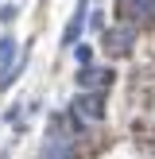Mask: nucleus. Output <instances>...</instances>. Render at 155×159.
<instances>
[{
    "mask_svg": "<svg viewBox=\"0 0 155 159\" xmlns=\"http://www.w3.org/2000/svg\"><path fill=\"white\" fill-rule=\"evenodd\" d=\"M74 116H78V124H97L105 116V97L101 93H82L74 101Z\"/></svg>",
    "mask_w": 155,
    "mask_h": 159,
    "instance_id": "obj_1",
    "label": "nucleus"
},
{
    "mask_svg": "<svg viewBox=\"0 0 155 159\" xmlns=\"http://www.w3.org/2000/svg\"><path fill=\"white\" fill-rule=\"evenodd\" d=\"M39 159H74V140H70V132H51Z\"/></svg>",
    "mask_w": 155,
    "mask_h": 159,
    "instance_id": "obj_2",
    "label": "nucleus"
},
{
    "mask_svg": "<svg viewBox=\"0 0 155 159\" xmlns=\"http://www.w3.org/2000/svg\"><path fill=\"white\" fill-rule=\"evenodd\" d=\"M132 39H136L132 27H116V31L105 35V51H108V54H128V51H132Z\"/></svg>",
    "mask_w": 155,
    "mask_h": 159,
    "instance_id": "obj_3",
    "label": "nucleus"
},
{
    "mask_svg": "<svg viewBox=\"0 0 155 159\" xmlns=\"http://www.w3.org/2000/svg\"><path fill=\"white\" fill-rule=\"evenodd\" d=\"M78 85H82V89H93V85H113V70L89 66V62H85V70L78 74Z\"/></svg>",
    "mask_w": 155,
    "mask_h": 159,
    "instance_id": "obj_4",
    "label": "nucleus"
},
{
    "mask_svg": "<svg viewBox=\"0 0 155 159\" xmlns=\"http://www.w3.org/2000/svg\"><path fill=\"white\" fill-rule=\"evenodd\" d=\"M120 12L128 16L132 23H140V20H151V16H155V0H120Z\"/></svg>",
    "mask_w": 155,
    "mask_h": 159,
    "instance_id": "obj_5",
    "label": "nucleus"
},
{
    "mask_svg": "<svg viewBox=\"0 0 155 159\" xmlns=\"http://www.w3.org/2000/svg\"><path fill=\"white\" fill-rule=\"evenodd\" d=\"M85 12H89V4H85V0H78V12L70 16L66 35H62V43H66V47H74V43H78V35H82V27H85Z\"/></svg>",
    "mask_w": 155,
    "mask_h": 159,
    "instance_id": "obj_6",
    "label": "nucleus"
},
{
    "mask_svg": "<svg viewBox=\"0 0 155 159\" xmlns=\"http://www.w3.org/2000/svg\"><path fill=\"white\" fill-rule=\"evenodd\" d=\"M20 74H23V58H12L4 70H0V89H8V85H12Z\"/></svg>",
    "mask_w": 155,
    "mask_h": 159,
    "instance_id": "obj_7",
    "label": "nucleus"
},
{
    "mask_svg": "<svg viewBox=\"0 0 155 159\" xmlns=\"http://www.w3.org/2000/svg\"><path fill=\"white\" fill-rule=\"evenodd\" d=\"M74 58H78V62L85 66V62L93 58V47H85V43H74Z\"/></svg>",
    "mask_w": 155,
    "mask_h": 159,
    "instance_id": "obj_8",
    "label": "nucleus"
},
{
    "mask_svg": "<svg viewBox=\"0 0 155 159\" xmlns=\"http://www.w3.org/2000/svg\"><path fill=\"white\" fill-rule=\"evenodd\" d=\"M12 54V39H0V58H8Z\"/></svg>",
    "mask_w": 155,
    "mask_h": 159,
    "instance_id": "obj_9",
    "label": "nucleus"
}]
</instances>
